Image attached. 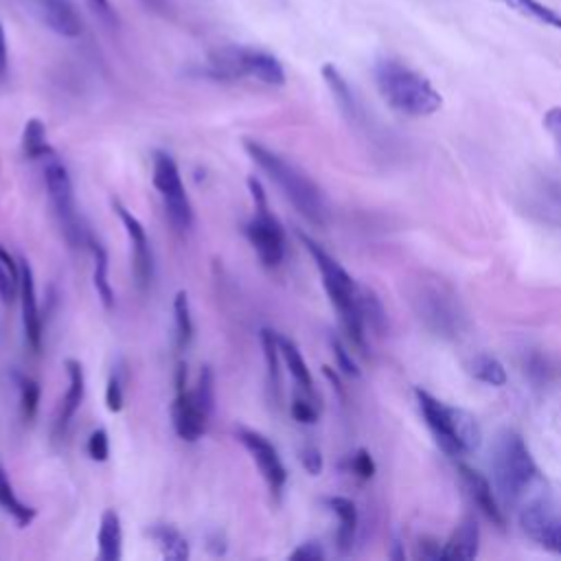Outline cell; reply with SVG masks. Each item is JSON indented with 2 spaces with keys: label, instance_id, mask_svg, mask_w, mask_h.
<instances>
[{
  "label": "cell",
  "instance_id": "cell-1",
  "mask_svg": "<svg viewBox=\"0 0 561 561\" xmlns=\"http://www.w3.org/2000/svg\"><path fill=\"white\" fill-rule=\"evenodd\" d=\"M243 149L252 162L280 188L285 199L298 210L300 217L313 226H324L329 221V204L322 188L300 167L252 138L243 140Z\"/></svg>",
  "mask_w": 561,
  "mask_h": 561
},
{
  "label": "cell",
  "instance_id": "cell-2",
  "mask_svg": "<svg viewBox=\"0 0 561 561\" xmlns=\"http://www.w3.org/2000/svg\"><path fill=\"white\" fill-rule=\"evenodd\" d=\"M373 79L381 99L405 116H432L443 107V96L432 81L397 57H379L373 66Z\"/></svg>",
  "mask_w": 561,
  "mask_h": 561
},
{
  "label": "cell",
  "instance_id": "cell-3",
  "mask_svg": "<svg viewBox=\"0 0 561 561\" xmlns=\"http://www.w3.org/2000/svg\"><path fill=\"white\" fill-rule=\"evenodd\" d=\"M489 465L497 493L511 506H519L543 482L526 440L515 430L495 434Z\"/></svg>",
  "mask_w": 561,
  "mask_h": 561
},
{
  "label": "cell",
  "instance_id": "cell-4",
  "mask_svg": "<svg viewBox=\"0 0 561 561\" xmlns=\"http://www.w3.org/2000/svg\"><path fill=\"white\" fill-rule=\"evenodd\" d=\"M298 239L302 241L305 250L311 254L322 287L333 305V309L340 316V322L351 337V342L359 348H366V322L362 316V285L355 283V278L342 267L337 259H333L318 241H313L309 234L298 230Z\"/></svg>",
  "mask_w": 561,
  "mask_h": 561
},
{
  "label": "cell",
  "instance_id": "cell-5",
  "mask_svg": "<svg viewBox=\"0 0 561 561\" xmlns=\"http://www.w3.org/2000/svg\"><path fill=\"white\" fill-rule=\"evenodd\" d=\"M414 397L427 430L447 456L465 458L480 449L482 430L471 412L449 405L421 388H414Z\"/></svg>",
  "mask_w": 561,
  "mask_h": 561
},
{
  "label": "cell",
  "instance_id": "cell-6",
  "mask_svg": "<svg viewBox=\"0 0 561 561\" xmlns=\"http://www.w3.org/2000/svg\"><path fill=\"white\" fill-rule=\"evenodd\" d=\"M412 309L419 320L436 335L454 337L465 327V311L456 291L436 276L412 280Z\"/></svg>",
  "mask_w": 561,
  "mask_h": 561
},
{
  "label": "cell",
  "instance_id": "cell-7",
  "mask_svg": "<svg viewBox=\"0 0 561 561\" xmlns=\"http://www.w3.org/2000/svg\"><path fill=\"white\" fill-rule=\"evenodd\" d=\"M208 72L215 79H254L272 88L285 85V68L272 53L241 44L210 50Z\"/></svg>",
  "mask_w": 561,
  "mask_h": 561
},
{
  "label": "cell",
  "instance_id": "cell-8",
  "mask_svg": "<svg viewBox=\"0 0 561 561\" xmlns=\"http://www.w3.org/2000/svg\"><path fill=\"white\" fill-rule=\"evenodd\" d=\"M517 508L526 537L561 557V486L543 480Z\"/></svg>",
  "mask_w": 561,
  "mask_h": 561
},
{
  "label": "cell",
  "instance_id": "cell-9",
  "mask_svg": "<svg viewBox=\"0 0 561 561\" xmlns=\"http://www.w3.org/2000/svg\"><path fill=\"white\" fill-rule=\"evenodd\" d=\"M248 191L252 195V206L254 213L252 217L245 221L243 232L252 245V250L256 252L259 261L265 267H276L283 256H285V248H287V237H285V228L283 224L270 213V204H267V193L261 184V180H256L254 175L248 178Z\"/></svg>",
  "mask_w": 561,
  "mask_h": 561
},
{
  "label": "cell",
  "instance_id": "cell-10",
  "mask_svg": "<svg viewBox=\"0 0 561 561\" xmlns=\"http://www.w3.org/2000/svg\"><path fill=\"white\" fill-rule=\"evenodd\" d=\"M153 186L160 193V199L164 204V210L169 215V221L178 230H186L193 224V206L186 195V188L182 184L180 169L171 153L156 151L153 153Z\"/></svg>",
  "mask_w": 561,
  "mask_h": 561
},
{
  "label": "cell",
  "instance_id": "cell-11",
  "mask_svg": "<svg viewBox=\"0 0 561 561\" xmlns=\"http://www.w3.org/2000/svg\"><path fill=\"white\" fill-rule=\"evenodd\" d=\"M44 184L48 191L50 206L61 224V230L70 243L81 241V226L77 219V206H75V191L72 180L68 175V169L57 156H50L44 160Z\"/></svg>",
  "mask_w": 561,
  "mask_h": 561
},
{
  "label": "cell",
  "instance_id": "cell-12",
  "mask_svg": "<svg viewBox=\"0 0 561 561\" xmlns=\"http://www.w3.org/2000/svg\"><path fill=\"white\" fill-rule=\"evenodd\" d=\"M171 419L175 434L188 443H195L204 436L210 419V414H206V410L199 405L195 392L186 388V366L182 362L175 370V399L171 405Z\"/></svg>",
  "mask_w": 561,
  "mask_h": 561
},
{
  "label": "cell",
  "instance_id": "cell-13",
  "mask_svg": "<svg viewBox=\"0 0 561 561\" xmlns=\"http://www.w3.org/2000/svg\"><path fill=\"white\" fill-rule=\"evenodd\" d=\"M234 436L237 440L248 449V454L252 456L259 473L263 476L267 489L278 495L287 482V469L276 451V447L270 443L267 436H263L261 432L256 430H250V427H237L234 430Z\"/></svg>",
  "mask_w": 561,
  "mask_h": 561
},
{
  "label": "cell",
  "instance_id": "cell-14",
  "mask_svg": "<svg viewBox=\"0 0 561 561\" xmlns=\"http://www.w3.org/2000/svg\"><path fill=\"white\" fill-rule=\"evenodd\" d=\"M22 7L48 31L61 37H79L83 18L72 0H20Z\"/></svg>",
  "mask_w": 561,
  "mask_h": 561
},
{
  "label": "cell",
  "instance_id": "cell-15",
  "mask_svg": "<svg viewBox=\"0 0 561 561\" xmlns=\"http://www.w3.org/2000/svg\"><path fill=\"white\" fill-rule=\"evenodd\" d=\"M112 208H114L116 217L121 219V224L125 228V234L129 239V245H131L134 276H136L140 287H147L153 278V252H151L147 230L140 224V219L136 215H131V210H127L118 199H112Z\"/></svg>",
  "mask_w": 561,
  "mask_h": 561
},
{
  "label": "cell",
  "instance_id": "cell-16",
  "mask_svg": "<svg viewBox=\"0 0 561 561\" xmlns=\"http://www.w3.org/2000/svg\"><path fill=\"white\" fill-rule=\"evenodd\" d=\"M20 309H22V329L24 340L33 351L42 348V316L37 305V289H35V274L26 259H20Z\"/></svg>",
  "mask_w": 561,
  "mask_h": 561
},
{
  "label": "cell",
  "instance_id": "cell-17",
  "mask_svg": "<svg viewBox=\"0 0 561 561\" xmlns=\"http://www.w3.org/2000/svg\"><path fill=\"white\" fill-rule=\"evenodd\" d=\"M458 471H460V478H462V484L469 493V497L473 500V504L491 519V524H495L497 528H504L506 524V517H504V508L500 506L495 493H493V486L491 482L476 469L467 467V465H458Z\"/></svg>",
  "mask_w": 561,
  "mask_h": 561
},
{
  "label": "cell",
  "instance_id": "cell-18",
  "mask_svg": "<svg viewBox=\"0 0 561 561\" xmlns=\"http://www.w3.org/2000/svg\"><path fill=\"white\" fill-rule=\"evenodd\" d=\"M480 550V528L476 517H465L443 546V561H467L476 559Z\"/></svg>",
  "mask_w": 561,
  "mask_h": 561
},
{
  "label": "cell",
  "instance_id": "cell-19",
  "mask_svg": "<svg viewBox=\"0 0 561 561\" xmlns=\"http://www.w3.org/2000/svg\"><path fill=\"white\" fill-rule=\"evenodd\" d=\"M66 373H68V388L59 408V416H57V430H66L68 423L72 421L75 412L79 410L81 401H83V392H85V375H83V366L79 359L68 357L64 362Z\"/></svg>",
  "mask_w": 561,
  "mask_h": 561
},
{
  "label": "cell",
  "instance_id": "cell-20",
  "mask_svg": "<svg viewBox=\"0 0 561 561\" xmlns=\"http://www.w3.org/2000/svg\"><path fill=\"white\" fill-rule=\"evenodd\" d=\"M329 511L337 517V533H335V541L337 548L342 552L351 550L353 541H355V530H357V506L353 500L344 497V495H331L324 500Z\"/></svg>",
  "mask_w": 561,
  "mask_h": 561
},
{
  "label": "cell",
  "instance_id": "cell-21",
  "mask_svg": "<svg viewBox=\"0 0 561 561\" xmlns=\"http://www.w3.org/2000/svg\"><path fill=\"white\" fill-rule=\"evenodd\" d=\"M96 543H99L101 561H118L123 557V528H121V517L114 508H107L101 515Z\"/></svg>",
  "mask_w": 561,
  "mask_h": 561
},
{
  "label": "cell",
  "instance_id": "cell-22",
  "mask_svg": "<svg viewBox=\"0 0 561 561\" xmlns=\"http://www.w3.org/2000/svg\"><path fill=\"white\" fill-rule=\"evenodd\" d=\"M149 539L156 543V548L160 550V554L169 561H186L191 557V548L186 537L169 524H153L147 530Z\"/></svg>",
  "mask_w": 561,
  "mask_h": 561
},
{
  "label": "cell",
  "instance_id": "cell-23",
  "mask_svg": "<svg viewBox=\"0 0 561 561\" xmlns=\"http://www.w3.org/2000/svg\"><path fill=\"white\" fill-rule=\"evenodd\" d=\"M0 508L20 526V528H26L33 524L37 511L33 506H28L26 502H22L0 462Z\"/></svg>",
  "mask_w": 561,
  "mask_h": 561
},
{
  "label": "cell",
  "instance_id": "cell-24",
  "mask_svg": "<svg viewBox=\"0 0 561 561\" xmlns=\"http://www.w3.org/2000/svg\"><path fill=\"white\" fill-rule=\"evenodd\" d=\"M90 250H92V285H94V291L101 300V305L105 309H112L114 307V289H112V283H110V259H107V250L96 243V241H90Z\"/></svg>",
  "mask_w": 561,
  "mask_h": 561
},
{
  "label": "cell",
  "instance_id": "cell-25",
  "mask_svg": "<svg viewBox=\"0 0 561 561\" xmlns=\"http://www.w3.org/2000/svg\"><path fill=\"white\" fill-rule=\"evenodd\" d=\"M278 348H280V359L285 362L291 379L300 386V390H305L307 394H313V379L296 342L285 335H278Z\"/></svg>",
  "mask_w": 561,
  "mask_h": 561
},
{
  "label": "cell",
  "instance_id": "cell-26",
  "mask_svg": "<svg viewBox=\"0 0 561 561\" xmlns=\"http://www.w3.org/2000/svg\"><path fill=\"white\" fill-rule=\"evenodd\" d=\"M495 2H502L511 11H515L524 18H530L543 26L561 31V11H557L554 7H550L541 0H495Z\"/></svg>",
  "mask_w": 561,
  "mask_h": 561
},
{
  "label": "cell",
  "instance_id": "cell-27",
  "mask_svg": "<svg viewBox=\"0 0 561 561\" xmlns=\"http://www.w3.org/2000/svg\"><path fill=\"white\" fill-rule=\"evenodd\" d=\"M322 77H324V81H327L331 94L335 96L340 110H342L348 118L355 121V118L359 116V105H357V99H355L351 85H348L346 79L342 77V72H340L333 64H324V66H322Z\"/></svg>",
  "mask_w": 561,
  "mask_h": 561
},
{
  "label": "cell",
  "instance_id": "cell-28",
  "mask_svg": "<svg viewBox=\"0 0 561 561\" xmlns=\"http://www.w3.org/2000/svg\"><path fill=\"white\" fill-rule=\"evenodd\" d=\"M22 149L31 160H46L55 156L46 140V125L39 118H28L22 131Z\"/></svg>",
  "mask_w": 561,
  "mask_h": 561
},
{
  "label": "cell",
  "instance_id": "cell-29",
  "mask_svg": "<svg viewBox=\"0 0 561 561\" xmlns=\"http://www.w3.org/2000/svg\"><path fill=\"white\" fill-rule=\"evenodd\" d=\"M18 291H20V263H15L4 248H0V300L13 302Z\"/></svg>",
  "mask_w": 561,
  "mask_h": 561
},
{
  "label": "cell",
  "instance_id": "cell-30",
  "mask_svg": "<svg viewBox=\"0 0 561 561\" xmlns=\"http://www.w3.org/2000/svg\"><path fill=\"white\" fill-rule=\"evenodd\" d=\"M469 370H471V375H473L478 381H484V383H489V386L500 388V386L506 383V370H504L502 362L495 359V357H491V355H478V357H473L471 364H469Z\"/></svg>",
  "mask_w": 561,
  "mask_h": 561
},
{
  "label": "cell",
  "instance_id": "cell-31",
  "mask_svg": "<svg viewBox=\"0 0 561 561\" xmlns=\"http://www.w3.org/2000/svg\"><path fill=\"white\" fill-rule=\"evenodd\" d=\"M173 318H175V333H178V346L184 348L193 340V318H191V305L188 294L180 289L173 298Z\"/></svg>",
  "mask_w": 561,
  "mask_h": 561
},
{
  "label": "cell",
  "instance_id": "cell-32",
  "mask_svg": "<svg viewBox=\"0 0 561 561\" xmlns=\"http://www.w3.org/2000/svg\"><path fill=\"white\" fill-rule=\"evenodd\" d=\"M261 348H263V357H265V366H267V375L270 381L274 383V388H278L280 383V348H278V333L272 329H263L261 331Z\"/></svg>",
  "mask_w": 561,
  "mask_h": 561
},
{
  "label": "cell",
  "instance_id": "cell-33",
  "mask_svg": "<svg viewBox=\"0 0 561 561\" xmlns=\"http://www.w3.org/2000/svg\"><path fill=\"white\" fill-rule=\"evenodd\" d=\"M39 383L31 377H22L20 379V414L24 421H31L37 412L39 405Z\"/></svg>",
  "mask_w": 561,
  "mask_h": 561
},
{
  "label": "cell",
  "instance_id": "cell-34",
  "mask_svg": "<svg viewBox=\"0 0 561 561\" xmlns=\"http://www.w3.org/2000/svg\"><path fill=\"white\" fill-rule=\"evenodd\" d=\"M193 392H195L199 405L206 410V414H213V408H215V375H213L210 366H202Z\"/></svg>",
  "mask_w": 561,
  "mask_h": 561
},
{
  "label": "cell",
  "instance_id": "cell-35",
  "mask_svg": "<svg viewBox=\"0 0 561 561\" xmlns=\"http://www.w3.org/2000/svg\"><path fill=\"white\" fill-rule=\"evenodd\" d=\"M88 456L94 460V462H105L107 456H110V438H107V432L105 427H96L90 436H88Z\"/></svg>",
  "mask_w": 561,
  "mask_h": 561
},
{
  "label": "cell",
  "instance_id": "cell-36",
  "mask_svg": "<svg viewBox=\"0 0 561 561\" xmlns=\"http://www.w3.org/2000/svg\"><path fill=\"white\" fill-rule=\"evenodd\" d=\"M311 397H313V394L294 397L289 412H291V416H294L298 423H316V421H318V414H320V412H318L316 403L311 401Z\"/></svg>",
  "mask_w": 561,
  "mask_h": 561
},
{
  "label": "cell",
  "instance_id": "cell-37",
  "mask_svg": "<svg viewBox=\"0 0 561 561\" xmlns=\"http://www.w3.org/2000/svg\"><path fill=\"white\" fill-rule=\"evenodd\" d=\"M351 471L359 478V480H370L375 476V460L368 454V449H357L351 460H348Z\"/></svg>",
  "mask_w": 561,
  "mask_h": 561
},
{
  "label": "cell",
  "instance_id": "cell-38",
  "mask_svg": "<svg viewBox=\"0 0 561 561\" xmlns=\"http://www.w3.org/2000/svg\"><path fill=\"white\" fill-rule=\"evenodd\" d=\"M331 348H333V355H335L340 373H344L346 377H359L362 375L357 364H355V359L351 357V353L342 346V342L337 337H331Z\"/></svg>",
  "mask_w": 561,
  "mask_h": 561
},
{
  "label": "cell",
  "instance_id": "cell-39",
  "mask_svg": "<svg viewBox=\"0 0 561 561\" xmlns=\"http://www.w3.org/2000/svg\"><path fill=\"white\" fill-rule=\"evenodd\" d=\"M543 127L550 134L552 142L557 147V153L561 156V105H554L543 114Z\"/></svg>",
  "mask_w": 561,
  "mask_h": 561
},
{
  "label": "cell",
  "instance_id": "cell-40",
  "mask_svg": "<svg viewBox=\"0 0 561 561\" xmlns=\"http://www.w3.org/2000/svg\"><path fill=\"white\" fill-rule=\"evenodd\" d=\"M298 458H300V465L305 467V471L311 473V476H318V473L322 471V467H324L322 454H320V449L313 447V445L302 447V449L298 451Z\"/></svg>",
  "mask_w": 561,
  "mask_h": 561
},
{
  "label": "cell",
  "instance_id": "cell-41",
  "mask_svg": "<svg viewBox=\"0 0 561 561\" xmlns=\"http://www.w3.org/2000/svg\"><path fill=\"white\" fill-rule=\"evenodd\" d=\"M105 408L110 412H121L123 410V386H121V379L116 375H112L107 379V386H105Z\"/></svg>",
  "mask_w": 561,
  "mask_h": 561
},
{
  "label": "cell",
  "instance_id": "cell-42",
  "mask_svg": "<svg viewBox=\"0 0 561 561\" xmlns=\"http://www.w3.org/2000/svg\"><path fill=\"white\" fill-rule=\"evenodd\" d=\"M289 559H294V561H320V559H324V550L318 541H305L289 554Z\"/></svg>",
  "mask_w": 561,
  "mask_h": 561
},
{
  "label": "cell",
  "instance_id": "cell-43",
  "mask_svg": "<svg viewBox=\"0 0 561 561\" xmlns=\"http://www.w3.org/2000/svg\"><path fill=\"white\" fill-rule=\"evenodd\" d=\"M85 4L92 9V13H96L103 22L107 24H114L116 22V13L110 4V0H85Z\"/></svg>",
  "mask_w": 561,
  "mask_h": 561
},
{
  "label": "cell",
  "instance_id": "cell-44",
  "mask_svg": "<svg viewBox=\"0 0 561 561\" xmlns=\"http://www.w3.org/2000/svg\"><path fill=\"white\" fill-rule=\"evenodd\" d=\"M7 72H9V46H7L4 26L0 20V83L7 79Z\"/></svg>",
  "mask_w": 561,
  "mask_h": 561
},
{
  "label": "cell",
  "instance_id": "cell-45",
  "mask_svg": "<svg viewBox=\"0 0 561 561\" xmlns=\"http://www.w3.org/2000/svg\"><path fill=\"white\" fill-rule=\"evenodd\" d=\"M390 559H397V561L405 559V552L401 550V543H399V541H392V552H390Z\"/></svg>",
  "mask_w": 561,
  "mask_h": 561
}]
</instances>
